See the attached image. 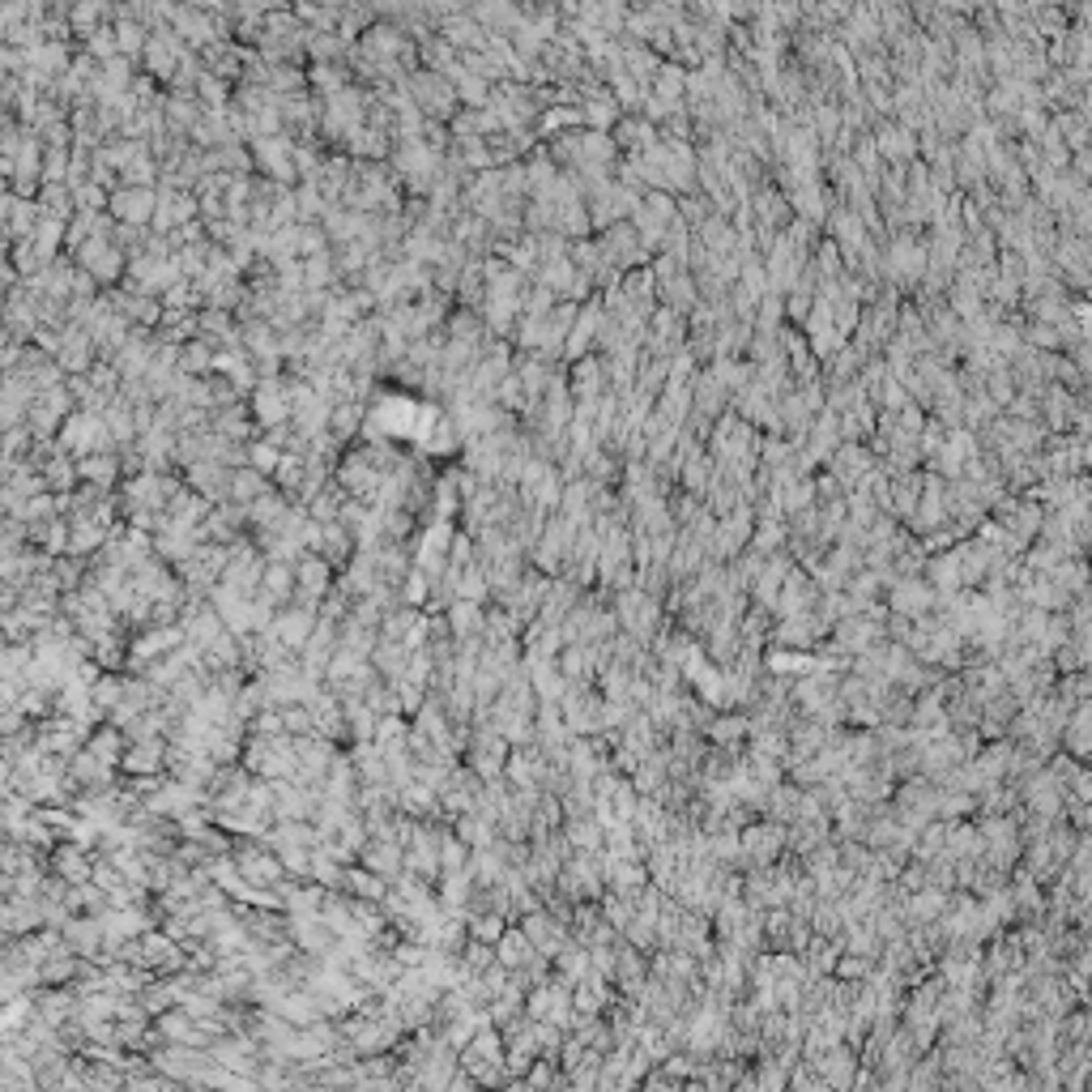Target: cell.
<instances>
[{"label":"cell","mask_w":1092,"mask_h":1092,"mask_svg":"<svg viewBox=\"0 0 1092 1092\" xmlns=\"http://www.w3.org/2000/svg\"><path fill=\"white\" fill-rule=\"evenodd\" d=\"M244 764L256 777H295L299 756H295V734H248L244 738Z\"/></svg>","instance_id":"6da1fadb"},{"label":"cell","mask_w":1092,"mask_h":1092,"mask_svg":"<svg viewBox=\"0 0 1092 1092\" xmlns=\"http://www.w3.org/2000/svg\"><path fill=\"white\" fill-rule=\"evenodd\" d=\"M440 854H444V824H423L419 819V832H414L406 845V871L423 875V879H440L444 875Z\"/></svg>","instance_id":"7a4b0ae2"},{"label":"cell","mask_w":1092,"mask_h":1092,"mask_svg":"<svg viewBox=\"0 0 1092 1092\" xmlns=\"http://www.w3.org/2000/svg\"><path fill=\"white\" fill-rule=\"evenodd\" d=\"M295 756H299V768H295L291 781L320 785V781L329 777V764L337 756V743H333V738H325V734H303V738H295Z\"/></svg>","instance_id":"3957f363"},{"label":"cell","mask_w":1092,"mask_h":1092,"mask_svg":"<svg viewBox=\"0 0 1092 1092\" xmlns=\"http://www.w3.org/2000/svg\"><path fill=\"white\" fill-rule=\"evenodd\" d=\"M167 747L171 738L163 734H150V738H133L120 760V773L124 777H146V773H167Z\"/></svg>","instance_id":"277c9868"},{"label":"cell","mask_w":1092,"mask_h":1092,"mask_svg":"<svg viewBox=\"0 0 1092 1092\" xmlns=\"http://www.w3.org/2000/svg\"><path fill=\"white\" fill-rule=\"evenodd\" d=\"M521 930L529 939H534V947H538V956H559L564 952V943H568V922L564 918H555L551 909H534V913H525L521 918Z\"/></svg>","instance_id":"5b68a950"},{"label":"cell","mask_w":1092,"mask_h":1092,"mask_svg":"<svg viewBox=\"0 0 1092 1092\" xmlns=\"http://www.w3.org/2000/svg\"><path fill=\"white\" fill-rule=\"evenodd\" d=\"M359 862L367 866V871H376V875H384V879L393 883L401 871H406V845H401L393 832H380V837H372V841L363 845Z\"/></svg>","instance_id":"8992f818"},{"label":"cell","mask_w":1092,"mask_h":1092,"mask_svg":"<svg viewBox=\"0 0 1092 1092\" xmlns=\"http://www.w3.org/2000/svg\"><path fill=\"white\" fill-rule=\"evenodd\" d=\"M337 649H342V623H333V619H325V615H320V623H316L312 640H308V645L299 649V662L308 666L312 674H325Z\"/></svg>","instance_id":"52a82bcc"},{"label":"cell","mask_w":1092,"mask_h":1092,"mask_svg":"<svg viewBox=\"0 0 1092 1092\" xmlns=\"http://www.w3.org/2000/svg\"><path fill=\"white\" fill-rule=\"evenodd\" d=\"M0 926H5V939L35 935V930H43V896H5Z\"/></svg>","instance_id":"ba28073f"},{"label":"cell","mask_w":1092,"mask_h":1092,"mask_svg":"<svg viewBox=\"0 0 1092 1092\" xmlns=\"http://www.w3.org/2000/svg\"><path fill=\"white\" fill-rule=\"evenodd\" d=\"M316 623H320V610H308V606H295V602H291V606H282L278 615H273V628H269V632H278L286 645L299 653V649L312 640Z\"/></svg>","instance_id":"9c48e42d"},{"label":"cell","mask_w":1092,"mask_h":1092,"mask_svg":"<svg viewBox=\"0 0 1092 1092\" xmlns=\"http://www.w3.org/2000/svg\"><path fill=\"white\" fill-rule=\"evenodd\" d=\"M69 773H73V781L82 785V790H90V794L111 790V785H116V764H107L103 756H94L90 747H82V751H77V756L69 760Z\"/></svg>","instance_id":"30bf717a"},{"label":"cell","mask_w":1092,"mask_h":1092,"mask_svg":"<svg viewBox=\"0 0 1092 1092\" xmlns=\"http://www.w3.org/2000/svg\"><path fill=\"white\" fill-rule=\"evenodd\" d=\"M52 871L64 875L69 883H90L94 879V849H86L82 841H60L52 849Z\"/></svg>","instance_id":"8fae6325"},{"label":"cell","mask_w":1092,"mask_h":1092,"mask_svg":"<svg viewBox=\"0 0 1092 1092\" xmlns=\"http://www.w3.org/2000/svg\"><path fill=\"white\" fill-rule=\"evenodd\" d=\"M64 939H69V947L77 956H86V960H99L103 952V943H107V930H103V918L99 913H77V918L64 926Z\"/></svg>","instance_id":"7c38bea8"},{"label":"cell","mask_w":1092,"mask_h":1092,"mask_svg":"<svg viewBox=\"0 0 1092 1092\" xmlns=\"http://www.w3.org/2000/svg\"><path fill=\"white\" fill-rule=\"evenodd\" d=\"M77 1003H82L77 986H43L35 1011H39L47 1024H56V1029H60V1024H69V1020L77 1016Z\"/></svg>","instance_id":"4fadbf2b"},{"label":"cell","mask_w":1092,"mask_h":1092,"mask_svg":"<svg viewBox=\"0 0 1092 1092\" xmlns=\"http://www.w3.org/2000/svg\"><path fill=\"white\" fill-rule=\"evenodd\" d=\"M444 615H448V628H453L457 640H474V636H483V628H487L483 602H470V598H457L453 606L444 610Z\"/></svg>","instance_id":"5bb4252c"},{"label":"cell","mask_w":1092,"mask_h":1092,"mask_svg":"<svg viewBox=\"0 0 1092 1092\" xmlns=\"http://www.w3.org/2000/svg\"><path fill=\"white\" fill-rule=\"evenodd\" d=\"M342 888H346L350 896H359V901H384V896H389V888H393V883L384 879V875H376V871H367L363 862H350V866H346V879H342Z\"/></svg>","instance_id":"9a60e30c"},{"label":"cell","mask_w":1092,"mask_h":1092,"mask_svg":"<svg viewBox=\"0 0 1092 1092\" xmlns=\"http://www.w3.org/2000/svg\"><path fill=\"white\" fill-rule=\"evenodd\" d=\"M495 956H500V965H508V969H525L529 960L538 956V947L521 926H508L500 935V943H495Z\"/></svg>","instance_id":"2e32d148"},{"label":"cell","mask_w":1092,"mask_h":1092,"mask_svg":"<svg viewBox=\"0 0 1092 1092\" xmlns=\"http://www.w3.org/2000/svg\"><path fill=\"white\" fill-rule=\"evenodd\" d=\"M128 743H133V738H128V730H120L116 721H107V726H99V730L90 734V743H86V747L94 751V756H103L107 764H116V768H120V760H124Z\"/></svg>","instance_id":"e0dca14e"},{"label":"cell","mask_w":1092,"mask_h":1092,"mask_svg":"<svg viewBox=\"0 0 1092 1092\" xmlns=\"http://www.w3.org/2000/svg\"><path fill=\"white\" fill-rule=\"evenodd\" d=\"M444 819H448V815H444ZM453 832H457V837H461L465 845H470V849H487L495 837H500V828H495L491 819H483L478 811H465V815H457V819H453Z\"/></svg>","instance_id":"ac0fdd59"},{"label":"cell","mask_w":1092,"mask_h":1092,"mask_svg":"<svg viewBox=\"0 0 1092 1092\" xmlns=\"http://www.w3.org/2000/svg\"><path fill=\"white\" fill-rule=\"evenodd\" d=\"M286 512H291V500H286V495H273V491H265L261 500L248 504V517L256 529H282Z\"/></svg>","instance_id":"d6986e66"},{"label":"cell","mask_w":1092,"mask_h":1092,"mask_svg":"<svg viewBox=\"0 0 1092 1092\" xmlns=\"http://www.w3.org/2000/svg\"><path fill=\"white\" fill-rule=\"evenodd\" d=\"M602 824L593 815H572L568 819V828H564V837H568V845L572 849H585V854H598L602 849Z\"/></svg>","instance_id":"ffe728a7"},{"label":"cell","mask_w":1092,"mask_h":1092,"mask_svg":"<svg viewBox=\"0 0 1092 1092\" xmlns=\"http://www.w3.org/2000/svg\"><path fill=\"white\" fill-rule=\"evenodd\" d=\"M261 593H269L278 606H291V593H295V564H278L269 559L265 568V581H261Z\"/></svg>","instance_id":"44dd1931"},{"label":"cell","mask_w":1092,"mask_h":1092,"mask_svg":"<svg viewBox=\"0 0 1092 1092\" xmlns=\"http://www.w3.org/2000/svg\"><path fill=\"white\" fill-rule=\"evenodd\" d=\"M77 470H82V478H86V483H94V487H111L120 478V465H116V457H107V448H103V453L82 457Z\"/></svg>","instance_id":"7402d4cb"},{"label":"cell","mask_w":1092,"mask_h":1092,"mask_svg":"<svg viewBox=\"0 0 1092 1092\" xmlns=\"http://www.w3.org/2000/svg\"><path fill=\"white\" fill-rule=\"evenodd\" d=\"M465 918H470V939H483V943H500V935L508 930V913H495V909L465 913Z\"/></svg>","instance_id":"603a6c76"},{"label":"cell","mask_w":1092,"mask_h":1092,"mask_svg":"<svg viewBox=\"0 0 1092 1092\" xmlns=\"http://www.w3.org/2000/svg\"><path fill=\"white\" fill-rule=\"evenodd\" d=\"M265 491H269V483H265L261 470H239V474H231V500L252 504V500H261Z\"/></svg>","instance_id":"cb8c5ba5"},{"label":"cell","mask_w":1092,"mask_h":1092,"mask_svg":"<svg viewBox=\"0 0 1092 1092\" xmlns=\"http://www.w3.org/2000/svg\"><path fill=\"white\" fill-rule=\"evenodd\" d=\"M397 593H401V602H406V606H419V610H427V598H431V576H427L419 564H414L406 581L397 585Z\"/></svg>","instance_id":"d4e9b609"},{"label":"cell","mask_w":1092,"mask_h":1092,"mask_svg":"<svg viewBox=\"0 0 1092 1092\" xmlns=\"http://www.w3.org/2000/svg\"><path fill=\"white\" fill-rule=\"evenodd\" d=\"M495 943H483V939H470L461 947V965H465V973H487L491 965H495Z\"/></svg>","instance_id":"484cf974"},{"label":"cell","mask_w":1092,"mask_h":1092,"mask_svg":"<svg viewBox=\"0 0 1092 1092\" xmlns=\"http://www.w3.org/2000/svg\"><path fill=\"white\" fill-rule=\"evenodd\" d=\"M77 465L73 461H64V457H52L43 465V478H47V491H73V483H77Z\"/></svg>","instance_id":"4316f807"},{"label":"cell","mask_w":1092,"mask_h":1092,"mask_svg":"<svg viewBox=\"0 0 1092 1092\" xmlns=\"http://www.w3.org/2000/svg\"><path fill=\"white\" fill-rule=\"evenodd\" d=\"M282 717H286V734H295V738L316 734V713H312V704H286Z\"/></svg>","instance_id":"83f0119b"},{"label":"cell","mask_w":1092,"mask_h":1092,"mask_svg":"<svg viewBox=\"0 0 1092 1092\" xmlns=\"http://www.w3.org/2000/svg\"><path fill=\"white\" fill-rule=\"evenodd\" d=\"M150 205H154L150 192H120V197H116V210H120L124 218H137V222L150 218Z\"/></svg>","instance_id":"f1b7e54d"},{"label":"cell","mask_w":1092,"mask_h":1092,"mask_svg":"<svg viewBox=\"0 0 1092 1092\" xmlns=\"http://www.w3.org/2000/svg\"><path fill=\"white\" fill-rule=\"evenodd\" d=\"M248 734H286V717H282L278 704H265V709L252 717V730Z\"/></svg>","instance_id":"f546056e"},{"label":"cell","mask_w":1092,"mask_h":1092,"mask_svg":"<svg viewBox=\"0 0 1092 1092\" xmlns=\"http://www.w3.org/2000/svg\"><path fill=\"white\" fill-rule=\"evenodd\" d=\"M256 414H261V423H282L286 419V401L278 389H265L261 397H256Z\"/></svg>","instance_id":"4dcf8cb0"},{"label":"cell","mask_w":1092,"mask_h":1092,"mask_svg":"<svg viewBox=\"0 0 1092 1092\" xmlns=\"http://www.w3.org/2000/svg\"><path fill=\"white\" fill-rule=\"evenodd\" d=\"M252 470H261V474H273L282 465V453H278V444L265 440V444H252Z\"/></svg>","instance_id":"1f68e13d"},{"label":"cell","mask_w":1092,"mask_h":1092,"mask_svg":"<svg viewBox=\"0 0 1092 1092\" xmlns=\"http://www.w3.org/2000/svg\"><path fill=\"white\" fill-rule=\"evenodd\" d=\"M606 922L615 926V930L628 926V922H632V909H628V901H619V896H610V901H606Z\"/></svg>","instance_id":"d6a6232c"}]
</instances>
